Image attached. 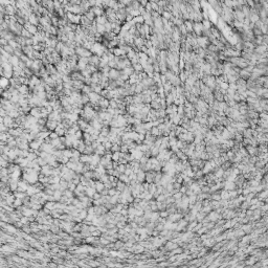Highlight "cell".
<instances>
[{
	"instance_id": "obj_1",
	"label": "cell",
	"mask_w": 268,
	"mask_h": 268,
	"mask_svg": "<svg viewBox=\"0 0 268 268\" xmlns=\"http://www.w3.org/2000/svg\"><path fill=\"white\" fill-rule=\"evenodd\" d=\"M121 76V71L117 70V69H110L109 71V75H108V79L110 81H116L117 79H120Z\"/></svg>"
},
{
	"instance_id": "obj_2",
	"label": "cell",
	"mask_w": 268,
	"mask_h": 268,
	"mask_svg": "<svg viewBox=\"0 0 268 268\" xmlns=\"http://www.w3.org/2000/svg\"><path fill=\"white\" fill-rule=\"evenodd\" d=\"M267 50V46L266 45H259V46H255L254 47V50H253V53L255 55H263L264 52H266Z\"/></svg>"
},
{
	"instance_id": "obj_3",
	"label": "cell",
	"mask_w": 268,
	"mask_h": 268,
	"mask_svg": "<svg viewBox=\"0 0 268 268\" xmlns=\"http://www.w3.org/2000/svg\"><path fill=\"white\" fill-rule=\"evenodd\" d=\"M89 59V64L92 65V66H98V65L100 64V61H101V58L98 57V56H91L90 58H88Z\"/></svg>"
},
{
	"instance_id": "obj_4",
	"label": "cell",
	"mask_w": 268,
	"mask_h": 268,
	"mask_svg": "<svg viewBox=\"0 0 268 268\" xmlns=\"http://www.w3.org/2000/svg\"><path fill=\"white\" fill-rule=\"evenodd\" d=\"M239 78L244 80V81H247L249 78H250V73L247 72L245 69H241L240 72H239Z\"/></svg>"
},
{
	"instance_id": "obj_5",
	"label": "cell",
	"mask_w": 268,
	"mask_h": 268,
	"mask_svg": "<svg viewBox=\"0 0 268 268\" xmlns=\"http://www.w3.org/2000/svg\"><path fill=\"white\" fill-rule=\"evenodd\" d=\"M45 126H46V128L48 129V130L53 131V130H56V128H57V126H58V123L55 122V121H47Z\"/></svg>"
},
{
	"instance_id": "obj_6",
	"label": "cell",
	"mask_w": 268,
	"mask_h": 268,
	"mask_svg": "<svg viewBox=\"0 0 268 268\" xmlns=\"http://www.w3.org/2000/svg\"><path fill=\"white\" fill-rule=\"evenodd\" d=\"M183 24H184V26H186V28H187L188 34L193 32V22H192V21H190V20L183 21Z\"/></svg>"
},
{
	"instance_id": "obj_7",
	"label": "cell",
	"mask_w": 268,
	"mask_h": 268,
	"mask_svg": "<svg viewBox=\"0 0 268 268\" xmlns=\"http://www.w3.org/2000/svg\"><path fill=\"white\" fill-rule=\"evenodd\" d=\"M202 26H203V29H211L212 28V22L211 20H202Z\"/></svg>"
},
{
	"instance_id": "obj_8",
	"label": "cell",
	"mask_w": 268,
	"mask_h": 268,
	"mask_svg": "<svg viewBox=\"0 0 268 268\" xmlns=\"http://www.w3.org/2000/svg\"><path fill=\"white\" fill-rule=\"evenodd\" d=\"M9 84V80L7 78H4V76H1L0 78V88H5Z\"/></svg>"
},
{
	"instance_id": "obj_9",
	"label": "cell",
	"mask_w": 268,
	"mask_h": 268,
	"mask_svg": "<svg viewBox=\"0 0 268 268\" xmlns=\"http://www.w3.org/2000/svg\"><path fill=\"white\" fill-rule=\"evenodd\" d=\"M27 91H28V89H27V86L25 84L21 85L19 88H18V92H20L22 95H25L27 93Z\"/></svg>"
},
{
	"instance_id": "obj_10",
	"label": "cell",
	"mask_w": 268,
	"mask_h": 268,
	"mask_svg": "<svg viewBox=\"0 0 268 268\" xmlns=\"http://www.w3.org/2000/svg\"><path fill=\"white\" fill-rule=\"evenodd\" d=\"M173 100H174V97L171 93H169L168 95H166V97H165V104H166V106H170V105L173 104Z\"/></svg>"
},
{
	"instance_id": "obj_11",
	"label": "cell",
	"mask_w": 268,
	"mask_h": 268,
	"mask_svg": "<svg viewBox=\"0 0 268 268\" xmlns=\"http://www.w3.org/2000/svg\"><path fill=\"white\" fill-rule=\"evenodd\" d=\"M161 17L163 18V19H165V20H168V21H170L171 19H172V14L170 13V12H166V11H163L162 12V14H161Z\"/></svg>"
},
{
	"instance_id": "obj_12",
	"label": "cell",
	"mask_w": 268,
	"mask_h": 268,
	"mask_svg": "<svg viewBox=\"0 0 268 268\" xmlns=\"http://www.w3.org/2000/svg\"><path fill=\"white\" fill-rule=\"evenodd\" d=\"M82 92H83V94H89L90 92H92V88H91V86H88V85H84V87L82 88Z\"/></svg>"
},
{
	"instance_id": "obj_13",
	"label": "cell",
	"mask_w": 268,
	"mask_h": 268,
	"mask_svg": "<svg viewBox=\"0 0 268 268\" xmlns=\"http://www.w3.org/2000/svg\"><path fill=\"white\" fill-rule=\"evenodd\" d=\"M144 125V129L146 131H150L152 128H153V123L152 122H149V123H145V124H142Z\"/></svg>"
},
{
	"instance_id": "obj_14",
	"label": "cell",
	"mask_w": 268,
	"mask_h": 268,
	"mask_svg": "<svg viewBox=\"0 0 268 268\" xmlns=\"http://www.w3.org/2000/svg\"><path fill=\"white\" fill-rule=\"evenodd\" d=\"M150 4H151L152 11H153V12H156V13H157V12H158V10H159V7L157 5V3H156L155 1H151V2H150Z\"/></svg>"
},
{
	"instance_id": "obj_15",
	"label": "cell",
	"mask_w": 268,
	"mask_h": 268,
	"mask_svg": "<svg viewBox=\"0 0 268 268\" xmlns=\"http://www.w3.org/2000/svg\"><path fill=\"white\" fill-rule=\"evenodd\" d=\"M3 123H4V126H8V125H10V126H11V125H12V118L10 116L9 117L5 116L3 118Z\"/></svg>"
},
{
	"instance_id": "obj_16",
	"label": "cell",
	"mask_w": 268,
	"mask_h": 268,
	"mask_svg": "<svg viewBox=\"0 0 268 268\" xmlns=\"http://www.w3.org/2000/svg\"><path fill=\"white\" fill-rule=\"evenodd\" d=\"M111 151H113V152H120L121 151V145H113L111 147Z\"/></svg>"
},
{
	"instance_id": "obj_17",
	"label": "cell",
	"mask_w": 268,
	"mask_h": 268,
	"mask_svg": "<svg viewBox=\"0 0 268 268\" xmlns=\"http://www.w3.org/2000/svg\"><path fill=\"white\" fill-rule=\"evenodd\" d=\"M40 145H41V142H40L39 140H38V141H33V142H31V147L34 148V149H38Z\"/></svg>"
},
{
	"instance_id": "obj_18",
	"label": "cell",
	"mask_w": 268,
	"mask_h": 268,
	"mask_svg": "<svg viewBox=\"0 0 268 268\" xmlns=\"http://www.w3.org/2000/svg\"><path fill=\"white\" fill-rule=\"evenodd\" d=\"M145 12H147V13H149V14H151V12H152V8H151V4H150V2H148V3H147V5L145 7Z\"/></svg>"
},
{
	"instance_id": "obj_19",
	"label": "cell",
	"mask_w": 268,
	"mask_h": 268,
	"mask_svg": "<svg viewBox=\"0 0 268 268\" xmlns=\"http://www.w3.org/2000/svg\"><path fill=\"white\" fill-rule=\"evenodd\" d=\"M120 155H121V153H120V152H114V154H113V156H112L113 160H115V161H117V160H118V158H120Z\"/></svg>"
},
{
	"instance_id": "obj_20",
	"label": "cell",
	"mask_w": 268,
	"mask_h": 268,
	"mask_svg": "<svg viewBox=\"0 0 268 268\" xmlns=\"http://www.w3.org/2000/svg\"><path fill=\"white\" fill-rule=\"evenodd\" d=\"M49 138L52 140V139H56V138H59V136L57 135V133L56 132H50V134H49Z\"/></svg>"
},
{
	"instance_id": "obj_21",
	"label": "cell",
	"mask_w": 268,
	"mask_h": 268,
	"mask_svg": "<svg viewBox=\"0 0 268 268\" xmlns=\"http://www.w3.org/2000/svg\"><path fill=\"white\" fill-rule=\"evenodd\" d=\"M4 49H5V51H7V52H10V53L13 52V48H12L10 45H5L4 46Z\"/></svg>"
},
{
	"instance_id": "obj_22",
	"label": "cell",
	"mask_w": 268,
	"mask_h": 268,
	"mask_svg": "<svg viewBox=\"0 0 268 268\" xmlns=\"http://www.w3.org/2000/svg\"><path fill=\"white\" fill-rule=\"evenodd\" d=\"M160 82L162 83V85L166 82V78H165V75H164V74H161V73H160Z\"/></svg>"
},
{
	"instance_id": "obj_23",
	"label": "cell",
	"mask_w": 268,
	"mask_h": 268,
	"mask_svg": "<svg viewBox=\"0 0 268 268\" xmlns=\"http://www.w3.org/2000/svg\"><path fill=\"white\" fill-rule=\"evenodd\" d=\"M1 93H2V89H1V88H0V94H1Z\"/></svg>"
}]
</instances>
